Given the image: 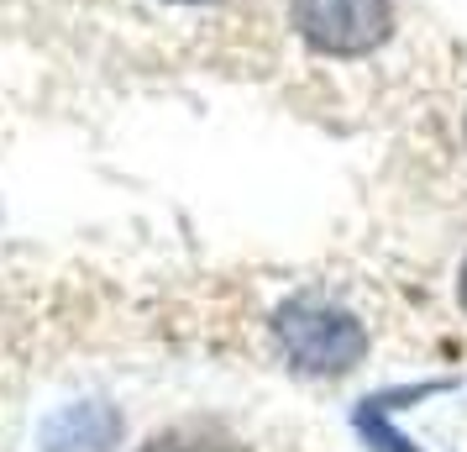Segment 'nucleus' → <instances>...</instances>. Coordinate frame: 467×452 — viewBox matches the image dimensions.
I'll return each mask as SVG.
<instances>
[{"mask_svg":"<svg viewBox=\"0 0 467 452\" xmlns=\"http://www.w3.org/2000/svg\"><path fill=\"white\" fill-rule=\"evenodd\" d=\"M278 342L289 352V363L299 373H320V379H331V373H347V368L362 363V352H368V331L362 321H352L347 310H331V305H316V300H295L278 310Z\"/></svg>","mask_w":467,"mask_h":452,"instance_id":"nucleus-1","label":"nucleus"},{"mask_svg":"<svg viewBox=\"0 0 467 452\" xmlns=\"http://www.w3.org/2000/svg\"><path fill=\"white\" fill-rule=\"evenodd\" d=\"M289 16L299 37L326 58H362L394 32L389 0H289Z\"/></svg>","mask_w":467,"mask_h":452,"instance_id":"nucleus-2","label":"nucleus"},{"mask_svg":"<svg viewBox=\"0 0 467 452\" xmlns=\"http://www.w3.org/2000/svg\"><path fill=\"white\" fill-rule=\"evenodd\" d=\"M121 436V415L100 400L58 410L43 431V452H110Z\"/></svg>","mask_w":467,"mask_h":452,"instance_id":"nucleus-3","label":"nucleus"},{"mask_svg":"<svg viewBox=\"0 0 467 452\" xmlns=\"http://www.w3.org/2000/svg\"><path fill=\"white\" fill-rule=\"evenodd\" d=\"M137 452H247L226 426H211V421H184V426H169L148 436Z\"/></svg>","mask_w":467,"mask_h":452,"instance_id":"nucleus-4","label":"nucleus"},{"mask_svg":"<svg viewBox=\"0 0 467 452\" xmlns=\"http://www.w3.org/2000/svg\"><path fill=\"white\" fill-rule=\"evenodd\" d=\"M352 421H358L362 442H368L373 452H420L415 442H410V436H400V431L389 426V410L379 405V394H368V400L358 405V415H352Z\"/></svg>","mask_w":467,"mask_h":452,"instance_id":"nucleus-5","label":"nucleus"},{"mask_svg":"<svg viewBox=\"0 0 467 452\" xmlns=\"http://www.w3.org/2000/svg\"><path fill=\"white\" fill-rule=\"evenodd\" d=\"M457 300H462V310H467V258H462V279H457Z\"/></svg>","mask_w":467,"mask_h":452,"instance_id":"nucleus-6","label":"nucleus"},{"mask_svg":"<svg viewBox=\"0 0 467 452\" xmlns=\"http://www.w3.org/2000/svg\"><path fill=\"white\" fill-rule=\"evenodd\" d=\"M184 5H194V0H184Z\"/></svg>","mask_w":467,"mask_h":452,"instance_id":"nucleus-7","label":"nucleus"}]
</instances>
